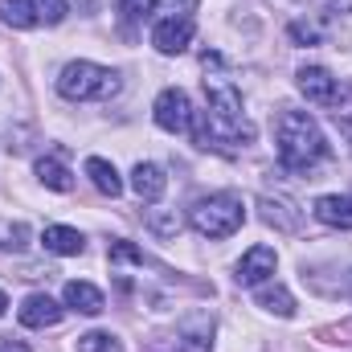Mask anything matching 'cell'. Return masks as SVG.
Masks as SVG:
<instances>
[{
    "instance_id": "44dd1931",
    "label": "cell",
    "mask_w": 352,
    "mask_h": 352,
    "mask_svg": "<svg viewBox=\"0 0 352 352\" xmlns=\"http://www.w3.org/2000/svg\"><path fill=\"white\" fill-rule=\"evenodd\" d=\"M176 352H213V340H209V332H188V336H180Z\"/></svg>"
},
{
    "instance_id": "8992f818",
    "label": "cell",
    "mask_w": 352,
    "mask_h": 352,
    "mask_svg": "<svg viewBox=\"0 0 352 352\" xmlns=\"http://www.w3.org/2000/svg\"><path fill=\"white\" fill-rule=\"evenodd\" d=\"M295 87H299V94H303L311 107H328V111H332V102H336V94H340V82H336L332 70H324V66H299Z\"/></svg>"
},
{
    "instance_id": "30bf717a",
    "label": "cell",
    "mask_w": 352,
    "mask_h": 352,
    "mask_svg": "<svg viewBox=\"0 0 352 352\" xmlns=\"http://www.w3.org/2000/svg\"><path fill=\"white\" fill-rule=\"evenodd\" d=\"M164 188H168V176L160 164H152V160H140L135 168H131V192L140 197V201H148V205H156L160 197H164Z\"/></svg>"
},
{
    "instance_id": "7a4b0ae2",
    "label": "cell",
    "mask_w": 352,
    "mask_h": 352,
    "mask_svg": "<svg viewBox=\"0 0 352 352\" xmlns=\"http://www.w3.org/2000/svg\"><path fill=\"white\" fill-rule=\"evenodd\" d=\"M246 221V205L238 192H209V197H197L188 205V226L201 234V238H234Z\"/></svg>"
},
{
    "instance_id": "4fadbf2b",
    "label": "cell",
    "mask_w": 352,
    "mask_h": 352,
    "mask_svg": "<svg viewBox=\"0 0 352 352\" xmlns=\"http://www.w3.org/2000/svg\"><path fill=\"white\" fill-rule=\"evenodd\" d=\"M254 303L263 311H270V316H278V320H291L295 316V295L283 283H258L254 287Z\"/></svg>"
},
{
    "instance_id": "7c38bea8",
    "label": "cell",
    "mask_w": 352,
    "mask_h": 352,
    "mask_svg": "<svg viewBox=\"0 0 352 352\" xmlns=\"http://www.w3.org/2000/svg\"><path fill=\"white\" fill-rule=\"evenodd\" d=\"M41 246H45L50 254H58V258H74V254L87 250V238H82V230H74V226H45Z\"/></svg>"
},
{
    "instance_id": "2e32d148",
    "label": "cell",
    "mask_w": 352,
    "mask_h": 352,
    "mask_svg": "<svg viewBox=\"0 0 352 352\" xmlns=\"http://www.w3.org/2000/svg\"><path fill=\"white\" fill-rule=\"evenodd\" d=\"M258 209H263L266 226H274V230H299V209L287 197H258Z\"/></svg>"
},
{
    "instance_id": "4316f807",
    "label": "cell",
    "mask_w": 352,
    "mask_h": 352,
    "mask_svg": "<svg viewBox=\"0 0 352 352\" xmlns=\"http://www.w3.org/2000/svg\"><path fill=\"white\" fill-rule=\"evenodd\" d=\"M349 287H352V274H349Z\"/></svg>"
},
{
    "instance_id": "603a6c76",
    "label": "cell",
    "mask_w": 352,
    "mask_h": 352,
    "mask_svg": "<svg viewBox=\"0 0 352 352\" xmlns=\"http://www.w3.org/2000/svg\"><path fill=\"white\" fill-rule=\"evenodd\" d=\"M160 12H168V16H188L192 8H197V0H152Z\"/></svg>"
},
{
    "instance_id": "ba28073f",
    "label": "cell",
    "mask_w": 352,
    "mask_h": 352,
    "mask_svg": "<svg viewBox=\"0 0 352 352\" xmlns=\"http://www.w3.org/2000/svg\"><path fill=\"white\" fill-rule=\"evenodd\" d=\"M274 266H278V254L274 246H250L238 263V283L242 287H258V283H270L274 278Z\"/></svg>"
},
{
    "instance_id": "ffe728a7",
    "label": "cell",
    "mask_w": 352,
    "mask_h": 352,
    "mask_svg": "<svg viewBox=\"0 0 352 352\" xmlns=\"http://www.w3.org/2000/svg\"><path fill=\"white\" fill-rule=\"evenodd\" d=\"M33 8H37V21H41V25H62L66 12H70L66 0H33Z\"/></svg>"
},
{
    "instance_id": "7402d4cb",
    "label": "cell",
    "mask_w": 352,
    "mask_h": 352,
    "mask_svg": "<svg viewBox=\"0 0 352 352\" xmlns=\"http://www.w3.org/2000/svg\"><path fill=\"white\" fill-rule=\"evenodd\" d=\"M111 263H144V250H135L131 242H115L111 246Z\"/></svg>"
},
{
    "instance_id": "6da1fadb",
    "label": "cell",
    "mask_w": 352,
    "mask_h": 352,
    "mask_svg": "<svg viewBox=\"0 0 352 352\" xmlns=\"http://www.w3.org/2000/svg\"><path fill=\"white\" fill-rule=\"evenodd\" d=\"M274 148H278V160L283 168L295 176L316 173L324 160H328V135L324 127L316 123V115L307 111H278L274 119Z\"/></svg>"
},
{
    "instance_id": "9a60e30c",
    "label": "cell",
    "mask_w": 352,
    "mask_h": 352,
    "mask_svg": "<svg viewBox=\"0 0 352 352\" xmlns=\"http://www.w3.org/2000/svg\"><path fill=\"white\" fill-rule=\"evenodd\" d=\"M33 173H37V180H41L45 188H54V192H70V188H74V176H70V168H66L62 156H37Z\"/></svg>"
},
{
    "instance_id": "484cf974",
    "label": "cell",
    "mask_w": 352,
    "mask_h": 352,
    "mask_svg": "<svg viewBox=\"0 0 352 352\" xmlns=\"http://www.w3.org/2000/svg\"><path fill=\"white\" fill-rule=\"evenodd\" d=\"M4 311H8V295L0 291V316H4Z\"/></svg>"
},
{
    "instance_id": "ac0fdd59",
    "label": "cell",
    "mask_w": 352,
    "mask_h": 352,
    "mask_svg": "<svg viewBox=\"0 0 352 352\" xmlns=\"http://www.w3.org/2000/svg\"><path fill=\"white\" fill-rule=\"evenodd\" d=\"M78 352H123V344H119V336L115 332H82L78 336Z\"/></svg>"
},
{
    "instance_id": "5bb4252c",
    "label": "cell",
    "mask_w": 352,
    "mask_h": 352,
    "mask_svg": "<svg viewBox=\"0 0 352 352\" xmlns=\"http://www.w3.org/2000/svg\"><path fill=\"white\" fill-rule=\"evenodd\" d=\"M87 176H90V184L102 192V197H119L123 192V176H119V168L111 164V160H102V156H87Z\"/></svg>"
},
{
    "instance_id": "cb8c5ba5",
    "label": "cell",
    "mask_w": 352,
    "mask_h": 352,
    "mask_svg": "<svg viewBox=\"0 0 352 352\" xmlns=\"http://www.w3.org/2000/svg\"><path fill=\"white\" fill-rule=\"evenodd\" d=\"M291 37H295V41H307V45H311V41H320V33H316L311 25H291Z\"/></svg>"
},
{
    "instance_id": "5b68a950",
    "label": "cell",
    "mask_w": 352,
    "mask_h": 352,
    "mask_svg": "<svg viewBox=\"0 0 352 352\" xmlns=\"http://www.w3.org/2000/svg\"><path fill=\"white\" fill-rule=\"evenodd\" d=\"M192 33H197L192 16H160V21L152 25V45H156L164 58H176V54H184V50L192 45Z\"/></svg>"
},
{
    "instance_id": "3957f363",
    "label": "cell",
    "mask_w": 352,
    "mask_h": 352,
    "mask_svg": "<svg viewBox=\"0 0 352 352\" xmlns=\"http://www.w3.org/2000/svg\"><path fill=\"white\" fill-rule=\"evenodd\" d=\"M119 70L111 66H98V62H66L62 74H58V94L70 98V102H102L111 94H119Z\"/></svg>"
},
{
    "instance_id": "e0dca14e",
    "label": "cell",
    "mask_w": 352,
    "mask_h": 352,
    "mask_svg": "<svg viewBox=\"0 0 352 352\" xmlns=\"http://www.w3.org/2000/svg\"><path fill=\"white\" fill-rule=\"evenodd\" d=\"M0 21H4L8 29H37V25H41L33 0H0Z\"/></svg>"
},
{
    "instance_id": "277c9868",
    "label": "cell",
    "mask_w": 352,
    "mask_h": 352,
    "mask_svg": "<svg viewBox=\"0 0 352 352\" xmlns=\"http://www.w3.org/2000/svg\"><path fill=\"white\" fill-rule=\"evenodd\" d=\"M152 119H156V127L168 131V135H188L192 123H197V111H192L188 94L180 87H164L156 94V102H152Z\"/></svg>"
},
{
    "instance_id": "8fae6325",
    "label": "cell",
    "mask_w": 352,
    "mask_h": 352,
    "mask_svg": "<svg viewBox=\"0 0 352 352\" xmlns=\"http://www.w3.org/2000/svg\"><path fill=\"white\" fill-rule=\"evenodd\" d=\"M62 303H66L70 311H82V316H98V311L107 307L102 291H98L94 283H87V278H70L66 291H62Z\"/></svg>"
},
{
    "instance_id": "d6986e66",
    "label": "cell",
    "mask_w": 352,
    "mask_h": 352,
    "mask_svg": "<svg viewBox=\"0 0 352 352\" xmlns=\"http://www.w3.org/2000/svg\"><path fill=\"white\" fill-rule=\"evenodd\" d=\"M332 115H336L340 131H344V135H352V82H344V87H340L336 102H332Z\"/></svg>"
},
{
    "instance_id": "9c48e42d",
    "label": "cell",
    "mask_w": 352,
    "mask_h": 352,
    "mask_svg": "<svg viewBox=\"0 0 352 352\" xmlns=\"http://www.w3.org/2000/svg\"><path fill=\"white\" fill-rule=\"evenodd\" d=\"M311 213H316V221H324L332 230H352V192H324V197H316Z\"/></svg>"
},
{
    "instance_id": "d4e9b609",
    "label": "cell",
    "mask_w": 352,
    "mask_h": 352,
    "mask_svg": "<svg viewBox=\"0 0 352 352\" xmlns=\"http://www.w3.org/2000/svg\"><path fill=\"white\" fill-rule=\"evenodd\" d=\"M0 352H33L25 340H12V336H0Z\"/></svg>"
},
{
    "instance_id": "52a82bcc",
    "label": "cell",
    "mask_w": 352,
    "mask_h": 352,
    "mask_svg": "<svg viewBox=\"0 0 352 352\" xmlns=\"http://www.w3.org/2000/svg\"><path fill=\"white\" fill-rule=\"evenodd\" d=\"M62 316H66V303H58V299L45 295V291L25 295V303L16 307V320H21L25 328H54Z\"/></svg>"
}]
</instances>
